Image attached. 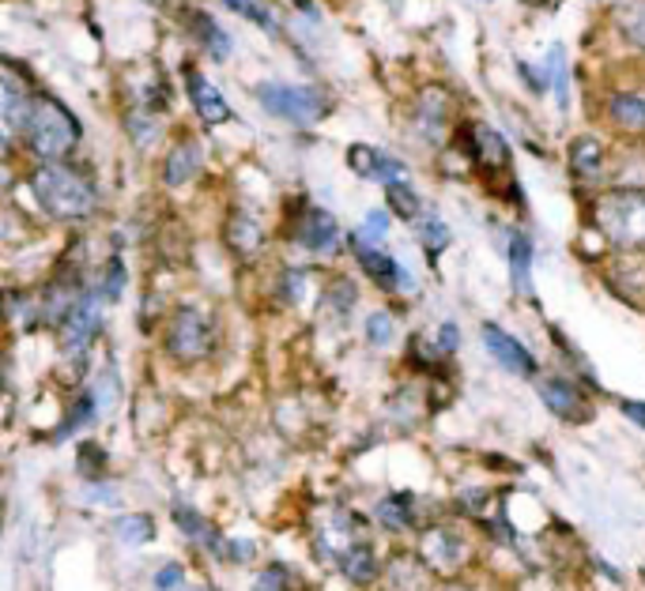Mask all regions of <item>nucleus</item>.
<instances>
[{
  "instance_id": "obj_1",
  "label": "nucleus",
  "mask_w": 645,
  "mask_h": 591,
  "mask_svg": "<svg viewBox=\"0 0 645 591\" xmlns=\"http://www.w3.org/2000/svg\"><path fill=\"white\" fill-rule=\"evenodd\" d=\"M31 193H35L38 208L50 219H61V223L87 219L95 211V204H99L95 182L84 170L69 167V162H42L31 174Z\"/></svg>"
},
{
  "instance_id": "obj_2",
  "label": "nucleus",
  "mask_w": 645,
  "mask_h": 591,
  "mask_svg": "<svg viewBox=\"0 0 645 591\" xmlns=\"http://www.w3.org/2000/svg\"><path fill=\"white\" fill-rule=\"evenodd\" d=\"M20 133L42 162H64V155L80 144V121L50 95H35Z\"/></svg>"
},
{
  "instance_id": "obj_3",
  "label": "nucleus",
  "mask_w": 645,
  "mask_h": 591,
  "mask_svg": "<svg viewBox=\"0 0 645 591\" xmlns=\"http://www.w3.org/2000/svg\"><path fill=\"white\" fill-rule=\"evenodd\" d=\"M593 219H596V230H600L616 249L645 253V193L642 188L604 193L593 208Z\"/></svg>"
},
{
  "instance_id": "obj_4",
  "label": "nucleus",
  "mask_w": 645,
  "mask_h": 591,
  "mask_svg": "<svg viewBox=\"0 0 645 591\" xmlns=\"http://www.w3.org/2000/svg\"><path fill=\"white\" fill-rule=\"evenodd\" d=\"M257 102L272 118H283L291 125H317L329 113V98L314 91V87H295V84H260Z\"/></svg>"
},
{
  "instance_id": "obj_5",
  "label": "nucleus",
  "mask_w": 645,
  "mask_h": 591,
  "mask_svg": "<svg viewBox=\"0 0 645 591\" xmlns=\"http://www.w3.org/2000/svg\"><path fill=\"white\" fill-rule=\"evenodd\" d=\"M216 347V332H211V320L200 309L185 306L170 317L167 328V355L174 362H204Z\"/></svg>"
},
{
  "instance_id": "obj_6",
  "label": "nucleus",
  "mask_w": 645,
  "mask_h": 591,
  "mask_svg": "<svg viewBox=\"0 0 645 591\" xmlns=\"http://www.w3.org/2000/svg\"><path fill=\"white\" fill-rule=\"evenodd\" d=\"M419 557L438 572V577H453L468 562V539L449 524H435L419 535Z\"/></svg>"
},
{
  "instance_id": "obj_7",
  "label": "nucleus",
  "mask_w": 645,
  "mask_h": 591,
  "mask_svg": "<svg viewBox=\"0 0 645 591\" xmlns=\"http://www.w3.org/2000/svg\"><path fill=\"white\" fill-rule=\"evenodd\" d=\"M536 392H540V404L551 410L555 418H562V422H570V426L593 422L589 396H585L582 384L570 381V377H544V381L536 384Z\"/></svg>"
},
{
  "instance_id": "obj_8",
  "label": "nucleus",
  "mask_w": 645,
  "mask_h": 591,
  "mask_svg": "<svg viewBox=\"0 0 645 591\" xmlns=\"http://www.w3.org/2000/svg\"><path fill=\"white\" fill-rule=\"evenodd\" d=\"M102 306L106 301L99 298V291H87L84 301L72 309V317L61 324V347L69 355H84L87 347L95 343V335L102 332Z\"/></svg>"
},
{
  "instance_id": "obj_9",
  "label": "nucleus",
  "mask_w": 645,
  "mask_h": 591,
  "mask_svg": "<svg viewBox=\"0 0 645 591\" xmlns=\"http://www.w3.org/2000/svg\"><path fill=\"white\" fill-rule=\"evenodd\" d=\"M479 335H484V347L491 350V358L506 369V373L536 377V369H540V366H536L533 350H528L513 332H506V328H498V324H484V328H479Z\"/></svg>"
},
{
  "instance_id": "obj_10",
  "label": "nucleus",
  "mask_w": 645,
  "mask_h": 591,
  "mask_svg": "<svg viewBox=\"0 0 645 591\" xmlns=\"http://www.w3.org/2000/svg\"><path fill=\"white\" fill-rule=\"evenodd\" d=\"M355 546H363V539H358V520L340 513V508H332L321 528H317V550H321V557L332 565H344V557Z\"/></svg>"
},
{
  "instance_id": "obj_11",
  "label": "nucleus",
  "mask_w": 645,
  "mask_h": 591,
  "mask_svg": "<svg viewBox=\"0 0 645 591\" xmlns=\"http://www.w3.org/2000/svg\"><path fill=\"white\" fill-rule=\"evenodd\" d=\"M348 162L351 170H355L358 177H366V182H381V185H397V182H407V170L404 162L393 159V155L378 151V147H366V144H355L348 151Z\"/></svg>"
},
{
  "instance_id": "obj_12",
  "label": "nucleus",
  "mask_w": 645,
  "mask_h": 591,
  "mask_svg": "<svg viewBox=\"0 0 645 591\" xmlns=\"http://www.w3.org/2000/svg\"><path fill=\"white\" fill-rule=\"evenodd\" d=\"M185 87H190L193 110H197V118H200L208 128L227 125V121H231V106H227L223 91H219L216 84H208V79H204L200 72L193 69V64H185Z\"/></svg>"
},
{
  "instance_id": "obj_13",
  "label": "nucleus",
  "mask_w": 645,
  "mask_h": 591,
  "mask_svg": "<svg viewBox=\"0 0 645 591\" xmlns=\"http://www.w3.org/2000/svg\"><path fill=\"white\" fill-rule=\"evenodd\" d=\"M355 260H358V268H363V272L381 286V291L397 294V291H407V286H412V275L404 272V264L389 257V253H381L378 245L355 242Z\"/></svg>"
},
{
  "instance_id": "obj_14",
  "label": "nucleus",
  "mask_w": 645,
  "mask_h": 591,
  "mask_svg": "<svg viewBox=\"0 0 645 591\" xmlns=\"http://www.w3.org/2000/svg\"><path fill=\"white\" fill-rule=\"evenodd\" d=\"M299 245H306L309 253H321V257L337 253L340 249V223L332 219V211L309 208L299 223Z\"/></svg>"
},
{
  "instance_id": "obj_15",
  "label": "nucleus",
  "mask_w": 645,
  "mask_h": 591,
  "mask_svg": "<svg viewBox=\"0 0 645 591\" xmlns=\"http://www.w3.org/2000/svg\"><path fill=\"white\" fill-rule=\"evenodd\" d=\"M223 237H227V245L239 253V257H257L260 242H265V230H260V223L250 216V211H231Z\"/></svg>"
},
{
  "instance_id": "obj_16",
  "label": "nucleus",
  "mask_w": 645,
  "mask_h": 591,
  "mask_svg": "<svg viewBox=\"0 0 645 591\" xmlns=\"http://www.w3.org/2000/svg\"><path fill=\"white\" fill-rule=\"evenodd\" d=\"M374 516H378V524L381 528H389V531H412L415 524H419V513H415V501L412 494H386L374 505Z\"/></svg>"
},
{
  "instance_id": "obj_17",
  "label": "nucleus",
  "mask_w": 645,
  "mask_h": 591,
  "mask_svg": "<svg viewBox=\"0 0 645 591\" xmlns=\"http://www.w3.org/2000/svg\"><path fill=\"white\" fill-rule=\"evenodd\" d=\"M472 139V155H476L479 167L487 170H506V162H510V147H506V139L495 133V128L487 125H476L468 133Z\"/></svg>"
},
{
  "instance_id": "obj_18",
  "label": "nucleus",
  "mask_w": 645,
  "mask_h": 591,
  "mask_svg": "<svg viewBox=\"0 0 645 591\" xmlns=\"http://www.w3.org/2000/svg\"><path fill=\"white\" fill-rule=\"evenodd\" d=\"M200 147L193 144V139H182V144L174 147V151L167 155V170H162V177H167V185H190L193 177H197L200 170Z\"/></svg>"
},
{
  "instance_id": "obj_19",
  "label": "nucleus",
  "mask_w": 645,
  "mask_h": 591,
  "mask_svg": "<svg viewBox=\"0 0 645 591\" xmlns=\"http://www.w3.org/2000/svg\"><path fill=\"white\" fill-rule=\"evenodd\" d=\"M174 524L185 531V535L193 539V543H200L204 550H211V554H223V557H227V543L219 539V531L211 528V524L204 520L200 513H193L190 505H178V508H174Z\"/></svg>"
},
{
  "instance_id": "obj_20",
  "label": "nucleus",
  "mask_w": 645,
  "mask_h": 591,
  "mask_svg": "<svg viewBox=\"0 0 645 591\" xmlns=\"http://www.w3.org/2000/svg\"><path fill=\"white\" fill-rule=\"evenodd\" d=\"M510 283L513 291L528 294L533 291V242H528V234H521V230H513L510 234Z\"/></svg>"
},
{
  "instance_id": "obj_21",
  "label": "nucleus",
  "mask_w": 645,
  "mask_h": 591,
  "mask_svg": "<svg viewBox=\"0 0 645 591\" xmlns=\"http://www.w3.org/2000/svg\"><path fill=\"white\" fill-rule=\"evenodd\" d=\"M430 572H435V569H430L423 557L397 554L393 562H389V584H393V591H423V588H427Z\"/></svg>"
},
{
  "instance_id": "obj_22",
  "label": "nucleus",
  "mask_w": 645,
  "mask_h": 591,
  "mask_svg": "<svg viewBox=\"0 0 645 591\" xmlns=\"http://www.w3.org/2000/svg\"><path fill=\"white\" fill-rule=\"evenodd\" d=\"M99 404H102V399H99V392H95V389L80 392V399L69 407V415H64V422L53 430V438L57 441H69L76 430H84L87 422H95V415H99Z\"/></svg>"
},
{
  "instance_id": "obj_23",
  "label": "nucleus",
  "mask_w": 645,
  "mask_h": 591,
  "mask_svg": "<svg viewBox=\"0 0 645 591\" xmlns=\"http://www.w3.org/2000/svg\"><path fill=\"white\" fill-rule=\"evenodd\" d=\"M110 531L125 546H144V543H151L155 539V520L151 516H144V513H121V516H113L110 520Z\"/></svg>"
},
{
  "instance_id": "obj_24",
  "label": "nucleus",
  "mask_w": 645,
  "mask_h": 591,
  "mask_svg": "<svg viewBox=\"0 0 645 591\" xmlns=\"http://www.w3.org/2000/svg\"><path fill=\"white\" fill-rule=\"evenodd\" d=\"M0 95H4V128H8V139H12L23 128V118H27L31 91H23V87L15 84L12 72H4V87H0Z\"/></svg>"
},
{
  "instance_id": "obj_25",
  "label": "nucleus",
  "mask_w": 645,
  "mask_h": 591,
  "mask_svg": "<svg viewBox=\"0 0 645 591\" xmlns=\"http://www.w3.org/2000/svg\"><path fill=\"white\" fill-rule=\"evenodd\" d=\"M570 170H574L577 177H585V182H593L604 170V147L589 136L574 139V144H570Z\"/></svg>"
},
{
  "instance_id": "obj_26",
  "label": "nucleus",
  "mask_w": 645,
  "mask_h": 591,
  "mask_svg": "<svg viewBox=\"0 0 645 591\" xmlns=\"http://www.w3.org/2000/svg\"><path fill=\"white\" fill-rule=\"evenodd\" d=\"M340 572L348 577V584L366 588V584H374V580H378V557H374V550L363 543V546H355V550H351V554L344 557Z\"/></svg>"
},
{
  "instance_id": "obj_27",
  "label": "nucleus",
  "mask_w": 645,
  "mask_h": 591,
  "mask_svg": "<svg viewBox=\"0 0 645 591\" xmlns=\"http://www.w3.org/2000/svg\"><path fill=\"white\" fill-rule=\"evenodd\" d=\"M608 113L616 125L631 128V133H645V95H611Z\"/></svg>"
},
{
  "instance_id": "obj_28",
  "label": "nucleus",
  "mask_w": 645,
  "mask_h": 591,
  "mask_svg": "<svg viewBox=\"0 0 645 591\" xmlns=\"http://www.w3.org/2000/svg\"><path fill=\"white\" fill-rule=\"evenodd\" d=\"M190 23H193V35L200 38V46L208 49L216 61H223L227 53H231V38L223 35V27H219L211 15H204V12H193L190 15Z\"/></svg>"
},
{
  "instance_id": "obj_29",
  "label": "nucleus",
  "mask_w": 645,
  "mask_h": 591,
  "mask_svg": "<svg viewBox=\"0 0 645 591\" xmlns=\"http://www.w3.org/2000/svg\"><path fill=\"white\" fill-rule=\"evenodd\" d=\"M616 23L634 46L645 49V0H619L616 4Z\"/></svg>"
},
{
  "instance_id": "obj_30",
  "label": "nucleus",
  "mask_w": 645,
  "mask_h": 591,
  "mask_svg": "<svg viewBox=\"0 0 645 591\" xmlns=\"http://www.w3.org/2000/svg\"><path fill=\"white\" fill-rule=\"evenodd\" d=\"M438 98H446V95L438 91V87H430L419 102V125L430 139H438L442 136V128H446V102H438Z\"/></svg>"
},
{
  "instance_id": "obj_31",
  "label": "nucleus",
  "mask_w": 645,
  "mask_h": 591,
  "mask_svg": "<svg viewBox=\"0 0 645 591\" xmlns=\"http://www.w3.org/2000/svg\"><path fill=\"white\" fill-rule=\"evenodd\" d=\"M125 283H129L125 264H121L118 257H110V260H106V268H102V275H99V286H95V291H99V298L106 301V306H110V301H118L121 294H125Z\"/></svg>"
},
{
  "instance_id": "obj_32",
  "label": "nucleus",
  "mask_w": 645,
  "mask_h": 591,
  "mask_svg": "<svg viewBox=\"0 0 645 591\" xmlns=\"http://www.w3.org/2000/svg\"><path fill=\"white\" fill-rule=\"evenodd\" d=\"M393 340H397V317L393 313L378 309V313L366 317V343H370V347H389Z\"/></svg>"
},
{
  "instance_id": "obj_33",
  "label": "nucleus",
  "mask_w": 645,
  "mask_h": 591,
  "mask_svg": "<svg viewBox=\"0 0 645 591\" xmlns=\"http://www.w3.org/2000/svg\"><path fill=\"white\" fill-rule=\"evenodd\" d=\"M386 196H389V208H393L400 219H419L423 204H419V196H415V188L407 185V182L389 185V188H386Z\"/></svg>"
},
{
  "instance_id": "obj_34",
  "label": "nucleus",
  "mask_w": 645,
  "mask_h": 591,
  "mask_svg": "<svg viewBox=\"0 0 645 591\" xmlns=\"http://www.w3.org/2000/svg\"><path fill=\"white\" fill-rule=\"evenodd\" d=\"M419 242H423V249H427L430 257H438V253L449 245V226L438 216H423L419 219Z\"/></svg>"
},
{
  "instance_id": "obj_35",
  "label": "nucleus",
  "mask_w": 645,
  "mask_h": 591,
  "mask_svg": "<svg viewBox=\"0 0 645 591\" xmlns=\"http://www.w3.org/2000/svg\"><path fill=\"white\" fill-rule=\"evenodd\" d=\"M227 4H231L239 15H246L250 23H257V27L265 30V35H280V23H276L272 15H268L265 8L257 4V0H227Z\"/></svg>"
},
{
  "instance_id": "obj_36",
  "label": "nucleus",
  "mask_w": 645,
  "mask_h": 591,
  "mask_svg": "<svg viewBox=\"0 0 645 591\" xmlns=\"http://www.w3.org/2000/svg\"><path fill=\"white\" fill-rule=\"evenodd\" d=\"M253 591H291V572L288 565H268L265 572H257V580H253Z\"/></svg>"
},
{
  "instance_id": "obj_37",
  "label": "nucleus",
  "mask_w": 645,
  "mask_h": 591,
  "mask_svg": "<svg viewBox=\"0 0 645 591\" xmlns=\"http://www.w3.org/2000/svg\"><path fill=\"white\" fill-rule=\"evenodd\" d=\"M386 234H389V216H386V211H370V216H366V223L358 226L355 242L378 245V242H386Z\"/></svg>"
},
{
  "instance_id": "obj_38",
  "label": "nucleus",
  "mask_w": 645,
  "mask_h": 591,
  "mask_svg": "<svg viewBox=\"0 0 645 591\" xmlns=\"http://www.w3.org/2000/svg\"><path fill=\"white\" fill-rule=\"evenodd\" d=\"M80 475H84L87 482H99V471H102V464H106V456H102V448L99 445H80Z\"/></svg>"
},
{
  "instance_id": "obj_39",
  "label": "nucleus",
  "mask_w": 645,
  "mask_h": 591,
  "mask_svg": "<svg viewBox=\"0 0 645 591\" xmlns=\"http://www.w3.org/2000/svg\"><path fill=\"white\" fill-rule=\"evenodd\" d=\"M125 125H129V133H133L136 147H148L151 139L159 136V125H155V121L148 118V113H129Z\"/></svg>"
},
{
  "instance_id": "obj_40",
  "label": "nucleus",
  "mask_w": 645,
  "mask_h": 591,
  "mask_svg": "<svg viewBox=\"0 0 645 591\" xmlns=\"http://www.w3.org/2000/svg\"><path fill=\"white\" fill-rule=\"evenodd\" d=\"M551 84H555V95H559V106L567 110V57H562V49H551Z\"/></svg>"
},
{
  "instance_id": "obj_41",
  "label": "nucleus",
  "mask_w": 645,
  "mask_h": 591,
  "mask_svg": "<svg viewBox=\"0 0 645 591\" xmlns=\"http://www.w3.org/2000/svg\"><path fill=\"white\" fill-rule=\"evenodd\" d=\"M182 584H185V569L178 562L162 565V569L155 572V588H159V591H178Z\"/></svg>"
},
{
  "instance_id": "obj_42",
  "label": "nucleus",
  "mask_w": 645,
  "mask_h": 591,
  "mask_svg": "<svg viewBox=\"0 0 645 591\" xmlns=\"http://www.w3.org/2000/svg\"><path fill=\"white\" fill-rule=\"evenodd\" d=\"M457 347H461V328H457L453 320H446V324L438 328V350H442V355H453Z\"/></svg>"
},
{
  "instance_id": "obj_43",
  "label": "nucleus",
  "mask_w": 645,
  "mask_h": 591,
  "mask_svg": "<svg viewBox=\"0 0 645 591\" xmlns=\"http://www.w3.org/2000/svg\"><path fill=\"white\" fill-rule=\"evenodd\" d=\"M283 286H288V301H302V294H306V272L291 268V272L283 275Z\"/></svg>"
},
{
  "instance_id": "obj_44",
  "label": "nucleus",
  "mask_w": 645,
  "mask_h": 591,
  "mask_svg": "<svg viewBox=\"0 0 645 591\" xmlns=\"http://www.w3.org/2000/svg\"><path fill=\"white\" fill-rule=\"evenodd\" d=\"M227 557L231 562H253V543L250 539H227Z\"/></svg>"
},
{
  "instance_id": "obj_45",
  "label": "nucleus",
  "mask_w": 645,
  "mask_h": 591,
  "mask_svg": "<svg viewBox=\"0 0 645 591\" xmlns=\"http://www.w3.org/2000/svg\"><path fill=\"white\" fill-rule=\"evenodd\" d=\"M619 410H623V415L631 418L634 426H642V430H645V404H642V399H623Z\"/></svg>"
},
{
  "instance_id": "obj_46",
  "label": "nucleus",
  "mask_w": 645,
  "mask_h": 591,
  "mask_svg": "<svg viewBox=\"0 0 645 591\" xmlns=\"http://www.w3.org/2000/svg\"><path fill=\"white\" fill-rule=\"evenodd\" d=\"M84 497H87V501H95V505H99V501H118V494H113V490H106L102 482H87Z\"/></svg>"
},
{
  "instance_id": "obj_47",
  "label": "nucleus",
  "mask_w": 645,
  "mask_h": 591,
  "mask_svg": "<svg viewBox=\"0 0 645 591\" xmlns=\"http://www.w3.org/2000/svg\"><path fill=\"white\" fill-rule=\"evenodd\" d=\"M291 4L302 8V12H309V15H314V0H291Z\"/></svg>"
},
{
  "instance_id": "obj_48",
  "label": "nucleus",
  "mask_w": 645,
  "mask_h": 591,
  "mask_svg": "<svg viewBox=\"0 0 645 591\" xmlns=\"http://www.w3.org/2000/svg\"><path fill=\"white\" fill-rule=\"evenodd\" d=\"M200 591H204V588H200Z\"/></svg>"
}]
</instances>
